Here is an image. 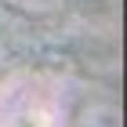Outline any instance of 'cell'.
Segmentation results:
<instances>
[{
  "mask_svg": "<svg viewBox=\"0 0 127 127\" xmlns=\"http://www.w3.org/2000/svg\"><path fill=\"white\" fill-rule=\"evenodd\" d=\"M120 124V113L113 105H91L84 113V127H116Z\"/></svg>",
  "mask_w": 127,
  "mask_h": 127,
  "instance_id": "cell-1",
  "label": "cell"
},
{
  "mask_svg": "<svg viewBox=\"0 0 127 127\" xmlns=\"http://www.w3.org/2000/svg\"><path fill=\"white\" fill-rule=\"evenodd\" d=\"M65 0H11V7L26 11V15H51V11H58Z\"/></svg>",
  "mask_w": 127,
  "mask_h": 127,
  "instance_id": "cell-2",
  "label": "cell"
}]
</instances>
